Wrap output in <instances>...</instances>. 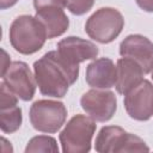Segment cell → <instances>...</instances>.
Returning <instances> with one entry per match:
<instances>
[{
    "label": "cell",
    "instance_id": "1",
    "mask_svg": "<svg viewBox=\"0 0 153 153\" xmlns=\"http://www.w3.org/2000/svg\"><path fill=\"white\" fill-rule=\"evenodd\" d=\"M33 74L43 96L63 98L79 76V66L68 63L57 50L45 53L33 63Z\"/></svg>",
    "mask_w": 153,
    "mask_h": 153
},
{
    "label": "cell",
    "instance_id": "14",
    "mask_svg": "<svg viewBox=\"0 0 153 153\" xmlns=\"http://www.w3.org/2000/svg\"><path fill=\"white\" fill-rule=\"evenodd\" d=\"M45 27L48 39L62 36L69 26V19L62 7L48 6L36 10L35 16Z\"/></svg>",
    "mask_w": 153,
    "mask_h": 153
},
{
    "label": "cell",
    "instance_id": "20",
    "mask_svg": "<svg viewBox=\"0 0 153 153\" xmlns=\"http://www.w3.org/2000/svg\"><path fill=\"white\" fill-rule=\"evenodd\" d=\"M17 2H18V0H0V8L1 10L10 8V7L14 6Z\"/></svg>",
    "mask_w": 153,
    "mask_h": 153
},
{
    "label": "cell",
    "instance_id": "9",
    "mask_svg": "<svg viewBox=\"0 0 153 153\" xmlns=\"http://www.w3.org/2000/svg\"><path fill=\"white\" fill-rule=\"evenodd\" d=\"M123 105L130 118L148 121L153 116V84L143 79L137 86L124 94Z\"/></svg>",
    "mask_w": 153,
    "mask_h": 153
},
{
    "label": "cell",
    "instance_id": "13",
    "mask_svg": "<svg viewBox=\"0 0 153 153\" xmlns=\"http://www.w3.org/2000/svg\"><path fill=\"white\" fill-rule=\"evenodd\" d=\"M117 80L115 84L116 91L120 94H127L130 90L137 86L143 80L142 67L130 57H121L116 63Z\"/></svg>",
    "mask_w": 153,
    "mask_h": 153
},
{
    "label": "cell",
    "instance_id": "16",
    "mask_svg": "<svg viewBox=\"0 0 153 153\" xmlns=\"http://www.w3.org/2000/svg\"><path fill=\"white\" fill-rule=\"evenodd\" d=\"M31 152H51L59 153L57 142L53 136L48 135H37L33 136L25 147V153Z\"/></svg>",
    "mask_w": 153,
    "mask_h": 153
},
{
    "label": "cell",
    "instance_id": "10",
    "mask_svg": "<svg viewBox=\"0 0 153 153\" xmlns=\"http://www.w3.org/2000/svg\"><path fill=\"white\" fill-rule=\"evenodd\" d=\"M120 55L135 60L145 74L151 73L153 68V42L142 35L127 36L120 44Z\"/></svg>",
    "mask_w": 153,
    "mask_h": 153
},
{
    "label": "cell",
    "instance_id": "17",
    "mask_svg": "<svg viewBox=\"0 0 153 153\" xmlns=\"http://www.w3.org/2000/svg\"><path fill=\"white\" fill-rule=\"evenodd\" d=\"M94 5V0H65V7L74 16L87 13Z\"/></svg>",
    "mask_w": 153,
    "mask_h": 153
},
{
    "label": "cell",
    "instance_id": "11",
    "mask_svg": "<svg viewBox=\"0 0 153 153\" xmlns=\"http://www.w3.org/2000/svg\"><path fill=\"white\" fill-rule=\"evenodd\" d=\"M59 54L71 65L79 66L86 60H96L98 56V47L87 39L68 36L57 43Z\"/></svg>",
    "mask_w": 153,
    "mask_h": 153
},
{
    "label": "cell",
    "instance_id": "19",
    "mask_svg": "<svg viewBox=\"0 0 153 153\" xmlns=\"http://www.w3.org/2000/svg\"><path fill=\"white\" fill-rule=\"evenodd\" d=\"M136 5L146 11V12H153V0H135Z\"/></svg>",
    "mask_w": 153,
    "mask_h": 153
},
{
    "label": "cell",
    "instance_id": "3",
    "mask_svg": "<svg viewBox=\"0 0 153 153\" xmlns=\"http://www.w3.org/2000/svg\"><path fill=\"white\" fill-rule=\"evenodd\" d=\"M96 121L90 116L78 114L73 116L59 135L62 152L87 153L91 151L92 137L96 133Z\"/></svg>",
    "mask_w": 153,
    "mask_h": 153
},
{
    "label": "cell",
    "instance_id": "21",
    "mask_svg": "<svg viewBox=\"0 0 153 153\" xmlns=\"http://www.w3.org/2000/svg\"><path fill=\"white\" fill-rule=\"evenodd\" d=\"M151 75H152L151 78H152V80H153V68H152V71H151Z\"/></svg>",
    "mask_w": 153,
    "mask_h": 153
},
{
    "label": "cell",
    "instance_id": "4",
    "mask_svg": "<svg viewBox=\"0 0 153 153\" xmlns=\"http://www.w3.org/2000/svg\"><path fill=\"white\" fill-rule=\"evenodd\" d=\"M123 26L124 19L118 10L114 7H100L87 18L85 32L93 41L100 44H108L120 36Z\"/></svg>",
    "mask_w": 153,
    "mask_h": 153
},
{
    "label": "cell",
    "instance_id": "6",
    "mask_svg": "<svg viewBox=\"0 0 153 153\" xmlns=\"http://www.w3.org/2000/svg\"><path fill=\"white\" fill-rule=\"evenodd\" d=\"M29 117L32 127L36 130L54 134L65 124L67 118V109L62 102L39 99L31 105Z\"/></svg>",
    "mask_w": 153,
    "mask_h": 153
},
{
    "label": "cell",
    "instance_id": "2",
    "mask_svg": "<svg viewBox=\"0 0 153 153\" xmlns=\"http://www.w3.org/2000/svg\"><path fill=\"white\" fill-rule=\"evenodd\" d=\"M48 39L44 25L33 16L22 14L10 26V43L16 51L31 55L42 49Z\"/></svg>",
    "mask_w": 153,
    "mask_h": 153
},
{
    "label": "cell",
    "instance_id": "8",
    "mask_svg": "<svg viewBox=\"0 0 153 153\" xmlns=\"http://www.w3.org/2000/svg\"><path fill=\"white\" fill-rule=\"evenodd\" d=\"M2 81L8 88L18 96L19 99L29 102L36 92V79L29 65L23 61H13L7 69L1 73Z\"/></svg>",
    "mask_w": 153,
    "mask_h": 153
},
{
    "label": "cell",
    "instance_id": "7",
    "mask_svg": "<svg viewBox=\"0 0 153 153\" xmlns=\"http://www.w3.org/2000/svg\"><path fill=\"white\" fill-rule=\"evenodd\" d=\"M80 105L96 122H108L117 110V98L112 91L92 88L81 96Z\"/></svg>",
    "mask_w": 153,
    "mask_h": 153
},
{
    "label": "cell",
    "instance_id": "5",
    "mask_svg": "<svg viewBox=\"0 0 153 153\" xmlns=\"http://www.w3.org/2000/svg\"><path fill=\"white\" fill-rule=\"evenodd\" d=\"M94 149L99 153L148 152L146 142L118 126H105L96 136Z\"/></svg>",
    "mask_w": 153,
    "mask_h": 153
},
{
    "label": "cell",
    "instance_id": "18",
    "mask_svg": "<svg viewBox=\"0 0 153 153\" xmlns=\"http://www.w3.org/2000/svg\"><path fill=\"white\" fill-rule=\"evenodd\" d=\"M35 10H39L48 6H57V7H65V0H33Z\"/></svg>",
    "mask_w": 153,
    "mask_h": 153
},
{
    "label": "cell",
    "instance_id": "15",
    "mask_svg": "<svg viewBox=\"0 0 153 153\" xmlns=\"http://www.w3.org/2000/svg\"><path fill=\"white\" fill-rule=\"evenodd\" d=\"M0 129L5 134H12L17 131L23 122V115L20 106L11 105L0 108Z\"/></svg>",
    "mask_w": 153,
    "mask_h": 153
},
{
    "label": "cell",
    "instance_id": "12",
    "mask_svg": "<svg viewBox=\"0 0 153 153\" xmlns=\"http://www.w3.org/2000/svg\"><path fill=\"white\" fill-rule=\"evenodd\" d=\"M85 80L92 88H111L115 86L117 80L116 65L109 57L96 59L87 65Z\"/></svg>",
    "mask_w": 153,
    "mask_h": 153
}]
</instances>
